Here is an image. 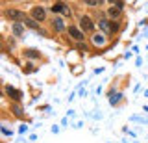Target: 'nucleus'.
Returning <instances> with one entry per match:
<instances>
[{"label":"nucleus","mask_w":148,"mask_h":143,"mask_svg":"<svg viewBox=\"0 0 148 143\" xmlns=\"http://www.w3.org/2000/svg\"><path fill=\"white\" fill-rule=\"evenodd\" d=\"M6 93H8V97L11 100H21V91L17 89V87H13V86H6Z\"/></svg>","instance_id":"6"},{"label":"nucleus","mask_w":148,"mask_h":143,"mask_svg":"<svg viewBox=\"0 0 148 143\" xmlns=\"http://www.w3.org/2000/svg\"><path fill=\"white\" fill-rule=\"evenodd\" d=\"M92 43H95L96 47H102V45L106 43V37L102 34H92Z\"/></svg>","instance_id":"9"},{"label":"nucleus","mask_w":148,"mask_h":143,"mask_svg":"<svg viewBox=\"0 0 148 143\" xmlns=\"http://www.w3.org/2000/svg\"><path fill=\"white\" fill-rule=\"evenodd\" d=\"M54 28L58 30V32H63L65 30V22H63L61 17H56V19H54Z\"/></svg>","instance_id":"10"},{"label":"nucleus","mask_w":148,"mask_h":143,"mask_svg":"<svg viewBox=\"0 0 148 143\" xmlns=\"http://www.w3.org/2000/svg\"><path fill=\"white\" fill-rule=\"evenodd\" d=\"M24 24L28 26V28H34V30H39V22H37L35 19H24Z\"/></svg>","instance_id":"12"},{"label":"nucleus","mask_w":148,"mask_h":143,"mask_svg":"<svg viewBox=\"0 0 148 143\" xmlns=\"http://www.w3.org/2000/svg\"><path fill=\"white\" fill-rule=\"evenodd\" d=\"M108 2H113V4H115V2H117V0H108Z\"/></svg>","instance_id":"19"},{"label":"nucleus","mask_w":148,"mask_h":143,"mask_svg":"<svg viewBox=\"0 0 148 143\" xmlns=\"http://www.w3.org/2000/svg\"><path fill=\"white\" fill-rule=\"evenodd\" d=\"M30 17H32V19H35L37 22H45V19H46L45 6H34V8H32V11H30Z\"/></svg>","instance_id":"1"},{"label":"nucleus","mask_w":148,"mask_h":143,"mask_svg":"<svg viewBox=\"0 0 148 143\" xmlns=\"http://www.w3.org/2000/svg\"><path fill=\"white\" fill-rule=\"evenodd\" d=\"M120 11H122V10H120V8L113 6V8H109V10H108V15L111 17V19H117V17L120 15Z\"/></svg>","instance_id":"11"},{"label":"nucleus","mask_w":148,"mask_h":143,"mask_svg":"<svg viewBox=\"0 0 148 143\" xmlns=\"http://www.w3.org/2000/svg\"><path fill=\"white\" fill-rule=\"evenodd\" d=\"M117 30H119V22L113 21L111 22V34H117Z\"/></svg>","instance_id":"15"},{"label":"nucleus","mask_w":148,"mask_h":143,"mask_svg":"<svg viewBox=\"0 0 148 143\" xmlns=\"http://www.w3.org/2000/svg\"><path fill=\"white\" fill-rule=\"evenodd\" d=\"M24 26H26V24L15 22V24H13V35H17V37H18V35H22V34H24Z\"/></svg>","instance_id":"8"},{"label":"nucleus","mask_w":148,"mask_h":143,"mask_svg":"<svg viewBox=\"0 0 148 143\" xmlns=\"http://www.w3.org/2000/svg\"><path fill=\"white\" fill-rule=\"evenodd\" d=\"M26 56H32V58H39V52H35V50H26Z\"/></svg>","instance_id":"17"},{"label":"nucleus","mask_w":148,"mask_h":143,"mask_svg":"<svg viewBox=\"0 0 148 143\" xmlns=\"http://www.w3.org/2000/svg\"><path fill=\"white\" fill-rule=\"evenodd\" d=\"M67 32H69V35H71L74 41H83V39H85V32L80 30L78 26H74V24H72V26H69Z\"/></svg>","instance_id":"3"},{"label":"nucleus","mask_w":148,"mask_h":143,"mask_svg":"<svg viewBox=\"0 0 148 143\" xmlns=\"http://www.w3.org/2000/svg\"><path fill=\"white\" fill-rule=\"evenodd\" d=\"M120 97H122L120 93H111V95H109V100H111V104H117V100H120Z\"/></svg>","instance_id":"14"},{"label":"nucleus","mask_w":148,"mask_h":143,"mask_svg":"<svg viewBox=\"0 0 148 143\" xmlns=\"http://www.w3.org/2000/svg\"><path fill=\"white\" fill-rule=\"evenodd\" d=\"M52 11L54 13H59V15H65V17L71 15V10L67 8V4H65V2H56L54 6H52Z\"/></svg>","instance_id":"4"},{"label":"nucleus","mask_w":148,"mask_h":143,"mask_svg":"<svg viewBox=\"0 0 148 143\" xmlns=\"http://www.w3.org/2000/svg\"><path fill=\"white\" fill-rule=\"evenodd\" d=\"M80 26H82V30L85 32V34L95 32V22H92V19H91L89 15H82L80 17Z\"/></svg>","instance_id":"2"},{"label":"nucleus","mask_w":148,"mask_h":143,"mask_svg":"<svg viewBox=\"0 0 148 143\" xmlns=\"http://www.w3.org/2000/svg\"><path fill=\"white\" fill-rule=\"evenodd\" d=\"M4 15H6L8 19L15 21V22H21L22 19H24V13L18 11V10H6V11H4Z\"/></svg>","instance_id":"5"},{"label":"nucleus","mask_w":148,"mask_h":143,"mask_svg":"<svg viewBox=\"0 0 148 143\" xmlns=\"http://www.w3.org/2000/svg\"><path fill=\"white\" fill-rule=\"evenodd\" d=\"M13 113H15L17 115V117H22V108H21V106H18V104H13Z\"/></svg>","instance_id":"13"},{"label":"nucleus","mask_w":148,"mask_h":143,"mask_svg":"<svg viewBox=\"0 0 148 143\" xmlns=\"http://www.w3.org/2000/svg\"><path fill=\"white\" fill-rule=\"evenodd\" d=\"M83 4H87V6H96V4H98V0H83Z\"/></svg>","instance_id":"16"},{"label":"nucleus","mask_w":148,"mask_h":143,"mask_svg":"<svg viewBox=\"0 0 148 143\" xmlns=\"http://www.w3.org/2000/svg\"><path fill=\"white\" fill-rule=\"evenodd\" d=\"M98 28L104 32V34H111V22H109L108 19H104V17H102V19L98 21Z\"/></svg>","instance_id":"7"},{"label":"nucleus","mask_w":148,"mask_h":143,"mask_svg":"<svg viewBox=\"0 0 148 143\" xmlns=\"http://www.w3.org/2000/svg\"><path fill=\"white\" fill-rule=\"evenodd\" d=\"M106 2H108V0H98V4H106Z\"/></svg>","instance_id":"18"}]
</instances>
